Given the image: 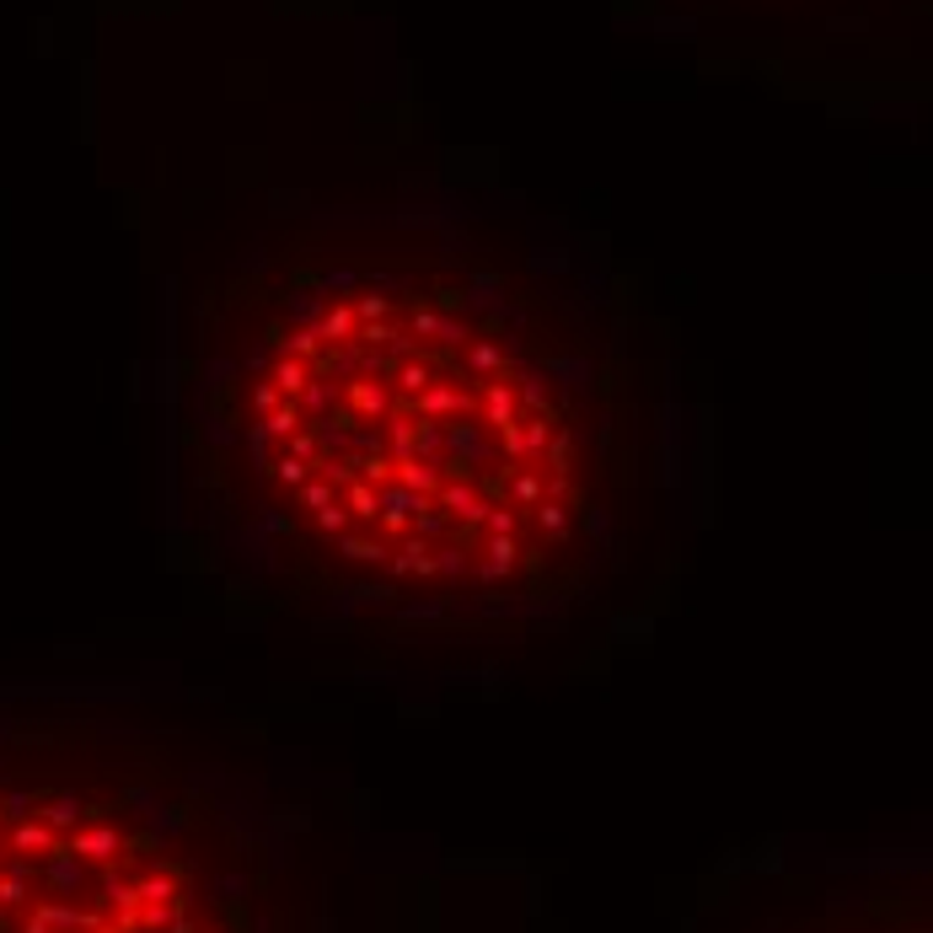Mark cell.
<instances>
[{"label": "cell", "instance_id": "cell-2", "mask_svg": "<svg viewBox=\"0 0 933 933\" xmlns=\"http://www.w3.org/2000/svg\"><path fill=\"white\" fill-rule=\"evenodd\" d=\"M0 933H316L307 815L226 730L0 692Z\"/></svg>", "mask_w": 933, "mask_h": 933}, {"label": "cell", "instance_id": "cell-1", "mask_svg": "<svg viewBox=\"0 0 933 933\" xmlns=\"http://www.w3.org/2000/svg\"><path fill=\"white\" fill-rule=\"evenodd\" d=\"M178 473L204 548L268 607L414 644L537 638L660 548L671 381L542 252L338 226L204 311Z\"/></svg>", "mask_w": 933, "mask_h": 933}]
</instances>
